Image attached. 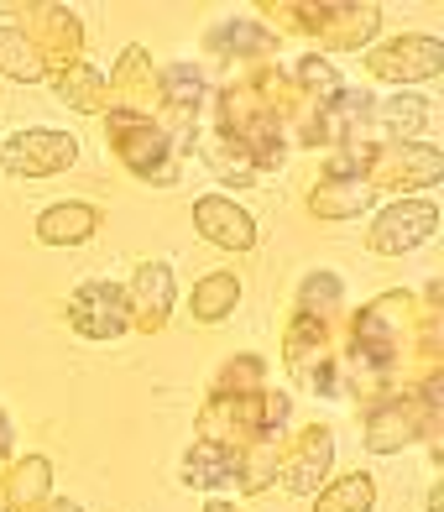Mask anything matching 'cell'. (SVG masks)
<instances>
[{
	"label": "cell",
	"instance_id": "1",
	"mask_svg": "<svg viewBox=\"0 0 444 512\" xmlns=\"http://www.w3.org/2000/svg\"><path fill=\"white\" fill-rule=\"evenodd\" d=\"M126 314H131V304H126V293L115 283H84V288H74V298H68V324H74L79 335H89V340L121 335Z\"/></svg>",
	"mask_w": 444,
	"mask_h": 512
},
{
	"label": "cell",
	"instance_id": "10",
	"mask_svg": "<svg viewBox=\"0 0 444 512\" xmlns=\"http://www.w3.org/2000/svg\"><path fill=\"white\" fill-rule=\"evenodd\" d=\"M324 465H330V434L314 429V434H303V450L288 465V486L293 492H309L314 481H324Z\"/></svg>",
	"mask_w": 444,
	"mask_h": 512
},
{
	"label": "cell",
	"instance_id": "13",
	"mask_svg": "<svg viewBox=\"0 0 444 512\" xmlns=\"http://www.w3.org/2000/svg\"><path fill=\"white\" fill-rule=\"evenodd\" d=\"M371 189H361V183H350L345 194H330V189H314V209H324V215H350V209H366Z\"/></svg>",
	"mask_w": 444,
	"mask_h": 512
},
{
	"label": "cell",
	"instance_id": "3",
	"mask_svg": "<svg viewBox=\"0 0 444 512\" xmlns=\"http://www.w3.org/2000/svg\"><path fill=\"white\" fill-rule=\"evenodd\" d=\"M439 225V209L429 199H408V204H392L387 215L377 220V230H371V246L377 251H408L418 241H429Z\"/></svg>",
	"mask_w": 444,
	"mask_h": 512
},
{
	"label": "cell",
	"instance_id": "9",
	"mask_svg": "<svg viewBox=\"0 0 444 512\" xmlns=\"http://www.w3.org/2000/svg\"><path fill=\"white\" fill-rule=\"evenodd\" d=\"M131 304H142V309H147V319H152V324H162V314H168V304H173V272H168V262H152V267L136 272Z\"/></svg>",
	"mask_w": 444,
	"mask_h": 512
},
{
	"label": "cell",
	"instance_id": "15",
	"mask_svg": "<svg viewBox=\"0 0 444 512\" xmlns=\"http://www.w3.org/2000/svg\"><path fill=\"white\" fill-rule=\"evenodd\" d=\"M209 512H236V507H225V502H215V507H209Z\"/></svg>",
	"mask_w": 444,
	"mask_h": 512
},
{
	"label": "cell",
	"instance_id": "14",
	"mask_svg": "<svg viewBox=\"0 0 444 512\" xmlns=\"http://www.w3.org/2000/svg\"><path fill=\"white\" fill-rule=\"evenodd\" d=\"M48 512H79V507H74V502H53Z\"/></svg>",
	"mask_w": 444,
	"mask_h": 512
},
{
	"label": "cell",
	"instance_id": "6",
	"mask_svg": "<svg viewBox=\"0 0 444 512\" xmlns=\"http://www.w3.org/2000/svg\"><path fill=\"white\" fill-rule=\"evenodd\" d=\"M377 121H382V136H397V142H418L429 126V100L418 95H392L377 105Z\"/></svg>",
	"mask_w": 444,
	"mask_h": 512
},
{
	"label": "cell",
	"instance_id": "12",
	"mask_svg": "<svg viewBox=\"0 0 444 512\" xmlns=\"http://www.w3.org/2000/svg\"><path fill=\"white\" fill-rule=\"evenodd\" d=\"M236 298H241V283L230 272H215V277H204V283L194 288V314L199 319H220Z\"/></svg>",
	"mask_w": 444,
	"mask_h": 512
},
{
	"label": "cell",
	"instance_id": "8",
	"mask_svg": "<svg viewBox=\"0 0 444 512\" xmlns=\"http://www.w3.org/2000/svg\"><path fill=\"white\" fill-rule=\"evenodd\" d=\"M95 225H100V215L89 204H53L48 215H42L37 236L42 241H89V236H95Z\"/></svg>",
	"mask_w": 444,
	"mask_h": 512
},
{
	"label": "cell",
	"instance_id": "5",
	"mask_svg": "<svg viewBox=\"0 0 444 512\" xmlns=\"http://www.w3.org/2000/svg\"><path fill=\"white\" fill-rule=\"evenodd\" d=\"M194 220H199L204 236L215 241V246H225V251H236V246H251V241H256L251 215H246V209H236L230 199H220V194L199 199V204H194Z\"/></svg>",
	"mask_w": 444,
	"mask_h": 512
},
{
	"label": "cell",
	"instance_id": "7",
	"mask_svg": "<svg viewBox=\"0 0 444 512\" xmlns=\"http://www.w3.org/2000/svg\"><path fill=\"white\" fill-rule=\"evenodd\" d=\"M241 471V455L236 450H225V445H194L189 450V460H183V481L189 486H220V481H230Z\"/></svg>",
	"mask_w": 444,
	"mask_h": 512
},
{
	"label": "cell",
	"instance_id": "11",
	"mask_svg": "<svg viewBox=\"0 0 444 512\" xmlns=\"http://www.w3.org/2000/svg\"><path fill=\"white\" fill-rule=\"evenodd\" d=\"M371 497H377V486H371V476L356 471V476L335 481L330 492L314 502V512H371Z\"/></svg>",
	"mask_w": 444,
	"mask_h": 512
},
{
	"label": "cell",
	"instance_id": "4",
	"mask_svg": "<svg viewBox=\"0 0 444 512\" xmlns=\"http://www.w3.org/2000/svg\"><path fill=\"white\" fill-rule=\"evenodd\" d=\"M387 53H397V58L371 53V68H377L382 79H434L444 68V48L434 37H403V42H392Z\"/></svg>",
	"mask_w": 444,
	"mask_h": 512
},
{
	"label": "cell",
	"instance_id": "2",
	"mask_svg": "<svg viewBox=\"0 0 444 512\" xmlns=\"http://www.w3.org/2000/svg\"><path fill=\"white\" fill-rule=\"evenodd\" d=\"M74 136L63 131H21L16 142L0 147V168L6 173H58L74 162Z\"/></svg>",
	"mask_w": 444,
	"mask_h": 512
}]
</instances>
